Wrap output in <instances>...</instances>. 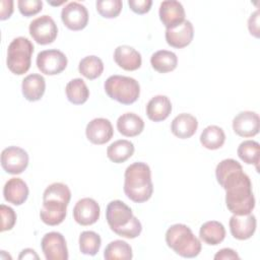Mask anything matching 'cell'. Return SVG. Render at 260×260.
<instances>
[{
  "label": "cell",
  "mask_w": 260,
  "mask_h": 260,
  "mask_svg": "<svg viewBox=\"0 0 260 260\" xmlns=\"http://www.w3.org/2000/svg\"><path fill=\"white\" fill-rule=\"evenodd\" d=\"M39 259V256L36 254V251L32 249H24L21 251L18 259Z\"/></svg>",
  "instance_id": "obj_41"
},
{
  "label": "cell",
  "mask_w": 260,
  "mask_h": 260,
  "mask_svg": "<svg viewBox=\"0 0 260 260\" xmlns=\"http://www.w3.org/2000/svg\"><path fill=\"white\" fill-rule=\"evenodd\" d=\"M46 89L45 78L41 74L32 73L24 77L21 83V91L25 100L37 102L42 99Z\"/></svg>",
  "instance_id": "obj_22"
},
{
  "label": "cell",
  "mask_w": 260,
  "mask_h": 260,
  "mask_svg": "<svg viewBox=\"0 0 260 260\" xmlns=\"http://www.w3.org/2000/svg\"><path fill=\"white\" fill-rule=\"evenodd\" d=\"M98 12L105 18L117 17L121 10L123 3L121 0H99L95 3Z\"/></svg>",
  "instance_id": "obj_34"
},
{
  "label": "cell",
  "mask_w": 260,
  "mask_h": 260,
  "mask_svg": "<svg viewBox=\"0 0 260 260\" xmlns=\"http://www.w3.org/2000/svg\"><path fill=\"white\" fill-rule=\"evenodd\" d=\"M102 245V240L99 234L92 231H84L79 236V249L84 255L94 256Z\"/></svg>",
  "instance_id": "obj_33"
},
{
  "label": "cell",
  "mask_w": 260,
  "mask_h": 260,
  "mask_svg": "<svg viewBox=\"0 0 260 260\" xmlns=\"http://www.w3.org/2000/svg\"><path fill=\"white\" fill-rule=\"evenodd\" d=\"M197 128V119L188 113L179 114L177 117L174 118L171 124L172 133L181 139H186L193 136Z\"/></svg>",
  "instance_id": "obj_21"
},
{
  "label": "cell",
  "mask_w": 260,
  "mask_h": 260,
  "mask_svg": "<svg viewBox=\"0 0 260 260\" xmlns=\"http://www.w3.org/2000/svg\"><path fill=\"white\" fill-rule=\"evenodd\" d=\"M3 195L7 202L13 205H21L28 197V187L22 179L14 177L5 183Z\"/></svg>",
  "instance_id": "obj_20"
},
{
  "label": "cell",
  "mask_w": 260,
  "mask_h": 260,
  "mask_svg": "<svg viewBox=\"0 0 260 260\" xmlns=\"http://www.w3.org/2000/svg\"><path fill=\"white\" fill-rule=\"evenodd\" d=\"M106 219L115 234L127 239L138 237L142 231L139 219L133 215L131 208L121 200H113L108 204Z\"/></svg>",
  "instance_id": "obj_4"
},
{
  "label": "cell",
  "mask_w": 260,
  "mask_h": 260,
  "mask_svg": "<svg viewBox=\"0 0 260 260\" xmlns=\"http://www.w3.org/2000/svg\"><path fill=\"white\" fill-rule=\"evenodd\" d=\"M114 60L119 67L127 71L137 70L142 63L140 53L127 45H122L115 49Z\"/></svg>",
  "instance_id": "obj_19"
},
{
  "label": "cell",
  "mask_w": 260,
  "mask_h": 260,
  "mask_svg": "<svg viewBox=\"0 0 260 260\" xmlns=\"http://www.w3.org/2000/svg\"><path fill=\"white\" fill-rule=\"evenodd\" d=\"M194 28L189 20H184L181 24L174 28L166 29V41L174 48L182 49L187 47L193 40Z\"/></svg>",
  "instance_id": "obj_18"
},
{
  "label": "cell",
  "mask_w": 260,
  "mask_h": 260,
  "mask_svg": "<svg viewBox=\"0 0 260 260\" xmlns=\"http://www.w3.org/2000/svg\"><path fill=\"white\" fill-rule=\"evenodd\" d=\"M167 245L184 258H194L201 252V242L191 229L183 223L171 225L166 233Z\"/></svg>",
  "instance_id": "obj_5"
},
{
  "label": "cell",
  "mask_w": 260,
  "mask_h": 260,
  "mask_svg": "<svg viewBox=\"0 0 260 260\" xmlns=\"http://www.w3.org/2000/svg\"><path fill=\"white\" fill-rule=\"evenodd\" d=\"M0 213H1V219H2L0 231L1 232L10 231L16 222L15 211L11 207H9L5 204H1L0 205Z\"/></svg>",
  "instance_id": "obj_35"
},
{
  "label": "cell",
  "mask_w": 260,
  "mask_h": 260,
  "mask_svg": "<svg viewBox=\"0 0 260 260\" xmlns=\"http://www.w3.org/2000/svg\"><path fill=\"white\" fill-rule=\"evenodd\" d=\"M29 35L40 45L53 43L58 35V27L54 19L49 15L37 17L29 23Z\"/></svg>",
  "instance_id": "obj_8"
},
{
  "label": "cell",
  "mask_w": 260,
  "mask_h": 260,
  "mask_svg": "<svg viewBox=\"0 0 260 260\" xmlns=\"http://www.w3.org/2000/svg\"><path fill=\"white\" fill-rule=\"evenodd\" d=\"M256 217L254 214L236 215L234 214L230 218V231L232 236L237 240H248L256 231Z\"/></svg>",
  "instance_id": "obj_17"
},
{
  "label": "cell",
  "mask_w": 260,
  "mask_h": 260,
  "mask_svg": "<svg viewBox=\"0 0 260 260\" xmlns=\"http://www.w3.org/2000/svg\"><path fill=\"white\" fill-rule=\"evenodd\" d=\"M78 71L85 78L92 80L102 75L104 71V63L99 57L94 55L86 56L80 60Z\"/></svg>",
  "instance_id": "obj_30"
},
{
  "label": "cell",
  "mask_w": 260,
  "mask_h": 260,
  "mask_svg": "<svg viewBox=\"0 0 260 260\" xmlns=\"http://www.w3.org/2000/svg\"><path fill=\"white\" fill-rule=\"evenodd\" d=\"M259 128V116L252 111L241 112L233 120V129L241 137H253L258 134Z\"/></svg>",
  "instance_id": "obj_14"
},
{
  "label": "cell",
  "mask_w": 260,
  "mask_h": 260,
  "mask_svg": "<svg viewBox=\"0 0 260 260\" xmlns=\"http://www.w3.org/2000/svg\"><path fill=\"white\" fill-rule=\"evenodd\" d=\"M104 88L112 100L123 105L135 103L140 94L138 81L129 76L112 75L105 81Z\"/></svg>",
  "instance_id": "obj_6"
},
{
  "label": "cell",
  "mask_w": 260,
  "mask_h": 260,
  "mask_svg": "<svg viewBox=\"0 0 260 260\" xmlns=\"http://www.w3.org/2000/svg\"><path fill=\"white\" fill-rule=\"evenodd\" d=\"M1 166L8 174H21L28 166V154L23 148L8 146L1 152Z\"/></svg>",
  "instance_id": "obj_10"
},
{
  "label": "cell",
  "mask_w": 260,
  "mask_h": 260,
  "mask_svg": "<svg viewBox=\"0 0 260 260\" xmlns=\"http://www.w3.org/2000/svg\"><path fill=\"white\" fill-rule=\"evenodd\" d=\"M238 155L247 165H254L258 170L260 159V145L254 140H245L238 147Z\"/></svg>",
  "instance_id": "obj_32"
},
{
  "label": "cell",
  "mask_w": 260,
  "mask_h": 260,
  "mask_svg": "<svg viewBox=\"0 0 260 260\" xmlns=\"http://www.w3.org/2000/svg\"><path fill=\"white\" fill-rule=\"evenodd\" d=\"M0 19L5 20L9 18L13 12V1L12 0H1Z\"/></svg>",
  "instance_id": "obj_39"
},
{
  "label": "cell",
  "mask_w": 260,
  "mask_h": 260,
  "mask_svg": "<svg viewBox=\"0 0 260 260\" xmlns=\"http://www.w3.org/2000/svg\"><path fill=\"white\" fill-rule=\"evenodd\" d=\"M65 92L67 100L73 105H82L89 96L87 85L81 78H74L70 80L65 87Z\"/></svg>",
  "instance_id": "obj_28"
},
{
  "label": "cell",
  "mask_w": 260,
  "mask_h": 260,
  "mask_svg": "<svg viewBox=\"0 0 260 260\" xmlns=\"http://www.w3.org/2000/svg\"><path fill=\"white\" fill-rule=\"evenodd\" d=\"M128 5L133 12L137 14H144L150 10L152 1L151 0H129Z\"/></svg>",
  "instance_id": "obj_37"
},
{
  "label": "cell",
  "mask_w": 260,
  "mask_h": 260,
  "mask_svg": "<svg viewBox=\"0 0 260 260\" xmlns=\"http://www.w3.org/2000/svg\"><path fill=\"white\" fill-rule=\"evenodd\" d=\"M199 237L205 244L215 246L224 240L225 229L221 222L209 220L201 225L199 230Z\"/></svg>",
  "instance_id": "obj_25"
},
{
  "label": "cell",
  "mask_w": 260,
  "mask_h": 260,
  "mask_svg": "<svg viewBox=\"0 0 260 260\" xmlns=\"http://www.w3.org/2000/svg\"><path fill=\"white\" fill-rule=\"evenodd\" d=\"M217 183L225 190L228 209L236 215L249 214L255 207V198L249 176L233 158L221 160L215 169Z\"/></svg>",
  "instance_id": "obj_1"
},
{
  "label": "cell",
  "mask_w": 260,
  "mask_h": 260,
  "mask_svg": "<svg viewBox=\"0 0 260 260\" xmlns=\"http://www.w3.org/2000/svg\"><path fill=\"white\" fill-rule=\"evenodd\" d=\"M248 28L251 35L259 38V10H256L251 14L248 20Z\"/></svg>",
  "instance_id": "obj_38"
},
{
  "label": "cell",
  "mask_w": 260,
  "mask_h": 260,
  "mask_svg": "<svg viewBox=\"0 0 260 260\" xmlns=\"http://www.w3.org/2000/svg\"><path fill=\"white\" fill-rule=\"evenodd\" d=\"M18 9L26 17L36 15L42 10L43 2L41 0H18Z\"/></svg>",
  "instance_id": "obj_36"
},
{
  "label": "cell",
  "mask_w": 260,
  "mask_h": 260,
  "mask_svg": "<svg viewBox=\"0 0 260 260\" xmlns=\"http://www.w3.org/2000/svg\"><path fill=\"white\" fill-rule=\"evenodd\" d=\"M159 18L167 28H174L185 20V9L176 0H166L159 5Z\"/></svg>",
  "instance_id": "obj_16"
},
{
  "label": "cell",
  "mask_w": 260,
  "mask_h": 260,
  "mask_svg": "<svg viewBox=\"0 0 260 260\" xmlns=\"http://www.w3.org/2000/svg\"><path fill=\"white\" fill-rule=\"evenodd\" d=\"M42 251L47 260H67L68 249L64 236L58 232L47 233L41 241Z\"/></svg>",
  "instance_id": "obj_11"
},
{
  "label": "cell",
  "mask_w": 260,
  "mask_h": 260,
  "mask_svg": "<svg viewBox=\"0 0 260 260\" xmlns=\"http://www.w3.org/2000/svg\"><path fill=\"white\" fill-rule=\"evenodd\" d=\"M134 144L126 139H120L108 146L107 156L115 164L126 161L134 153Z\"/></svg>",
  "instance_id": "obj_27"
},
{
  "label": "cell",
  "mask_w": 260,
  "mask_h": 260,
  "mask_svg": "<svg viewBox=\"0 0 260 260\" xmlns=\"http://www.w3.org/2000/svg\"><path fill=\"white\" fill-rule=\"evenodd\" d=\"M67 57L57 49L44 50L37 56V66L39 70L47 75L61 73L67 66Z\"/></svg>",
  "instance_id": "obj_9"
},
{
  "label": "cell",
  "mask_w": 260,
  "mask_h": 260,
  "mask_svg": "<svg viewBox=\"0 0 260 260\" xmlns=\"http://www.w3.org/2000/svg\"><path fill=\"white\" fill-rule=\"evenodd\" d=\"M225 141V134L223 130L216 125L207 126L200 135L201 144L210 150L220 148Z\"/></svg>",
  "instance_id": "obj_29"
},
{
  "label": "cell",
  "mask_w": 260,
  "mask_h": 260,
  "mask_svg": "<svg viewBox=\"0 0 260 260\" xmlns=\"http://www.w3.org/2000/svg\"><path fill=\"white\" fill-rule=\"evenodd\" d=\"M215 260H226V259H240L237 252L230 248H223L214 255Z\"/></svg>",
  "instance_id": "obj_40"
},
{
  "label": "cell",
  "mask_w": 260,
  "mask_h": 260,
  "mask_svg": "<svg viewBox=\"0 0 260 260\" xmlns=\"http://www.w3.org/2000/svg\"><path fill=\"white\" fill-rule=\"evenodd\" d=\"M86 138L93 144H105L111 140L114 134L111 122L106 118H95L91 120L85 129Z\"/></svg>",
  "instance_id": "obj_15"
},
{
  "label": "cell",
  "mask_w": 260,
  "mask_h": 260,
  "mask_svg": "<svg viewBox=\"0 0 260 260\" xmlns=\"http://www.w3.org/2000/svg\"><path fill=\"white\" fill-rule=\"evenodd\" d=\"M172 112V103L167 95H155L146 105V115L153 122L166 120Z\"/></svg>",
  "instance_id": "obj_23"
},
{
  "label": "cell",
  "mask_w": 260,
  "mask_h": 260,
  "mask_svg": "<svg viewBox=\"0 0 260 260\" xmlns=\"http://www.w3.org/2000/svg\"><path fill=\"white\" fill-rule=\"evenodd\" d=\"M70 199L71 192L67 185L59 182L49 185L43 194V205L40 210L42 221L48 225L63 222Z\"/></svg>",
  "instance_id": "obj_2"
},
{
  "label": "cell",
  "mask_w": 260,
  "mask_h": 260,
  "mask_svg": "<svg viewBox=\"0 0 260 260\" xmlns=\"http://www.w3.org/2000/svg\"><path fill=\"white\" fill-rule=\"evenodd\" d=\"M143 120L134 113H125L117 120L118 131L126 137H134L139 135L143 131Z\"/></svg>",
  "instance_id": "obj_24"
},
{
  "label": "cell",
  "mask_w": 260,
  "mask_h": 260,
  "mask_svg": "<svg viewBox=\"0 0 260 260\" xmlns=\"http://www.w3.org/2000/svg\"><path fill=\"white\" fill-rule=\"evenodd\" d=\"M101 208L99 203L92 198H82L78 200L73 208V218L80 225H90L100 218Z\"/></svg>",
  "instance_id": "obj_13"
},
{
  "label": "cell",
  "mask_w": 260,
  "mask_h": 260,
  "mask_svg": "<svg viewBox=\"0 0 260 260\" xmlns=\"http://www.w3.org/2000/svg\"><path fill=\"white\" fill-rule=\"evenodd\" d=\"M61 19L64 25L71 30H81L88 22V11L79 2H69L62 8Z\"/></svg>",
  "instance_id": "obj_12"
},
{
  "label": "cell",
  "mask_w": 260,
  "mask_h": 260,
  "mask_svg": "<svg viewBox=\"0 0 260 260\" xmlns=\"http://www.w3.org/2000/svg\"><path fill=\"white\" fill-rule=\"evenodd\" d=\"M104 257L107 260H130L132 258V248L125 241L115 240L106 247Z\"/></svg>",
  "instance_id": "obj_31"
},
{
  "label": "cell",
  "mask_w": 260,
  "mask_h": 260,
  "mask_svg": "<svg viewBox=\"0 0 260 260\" xmlns=\"http://www.w3.org/2000/svg\"><path fill=\"white\" fill-rule=\"evenodd\" d=\"M32 43L24 37H17L11 41L7 49L6 64L8 69L16 74L22 75L28 71L34 53Z\"/></svg>",
  "instance_id": "obj_7"
},
{
  "label": "cell",
  "mask_w": 260,
  "mask_h": 260,
  "mask_svg": "<svg viewBox=\"0 0 260 260\" xmlns=\"http://www.w3.org/2000/svg\"><path fill=\"white\" fill-rule=\"evenodd\" d=\"M124 192L136 203L147 201L153 192L151 171L147 164L137 161L127 167L124 174Z\"/></svg>",
  "instance_id": "obj_3"
},
{
  "label": "cell",
  "mask_w": 260,
  "mask_h": 260,
  "mask_svg": "<svg viewBox=\"0 0 260 260\" xmlns=\"http://www.w3.org/2000/svg\"><path fill=\"white\" fill-rule=\"evenodd\" d=\"M150 64L152 68L159 73L171 72L176 69L178 65V57L174 52L159 50L151 55Z\"/></svg>",
  "instance_id": "obj_26"
}]
</instances>
